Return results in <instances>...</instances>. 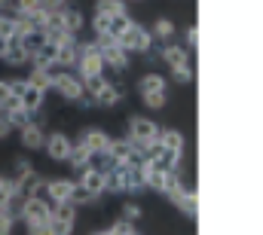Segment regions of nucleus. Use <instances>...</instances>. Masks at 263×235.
<instances>
[{"instance_id": "24", "label": "nucleus", "mask_w": 263, "mask_h": 235, "mask_svg": "<svg viewBox=\"0 0 263 235\" xmlns=\"http://www.w3.org/2000/svg\"><path fill=\"white\" fill-rule=\"evenodd\" d=\"M34 174H37V171H34V165H31L28 159H15V165H12V177H15L18 183H25V180H31Z\"/></svg>"}, {"instance_id": "11", "label": "nucleus", "mask_w": 263, "mask_h": 235, "mask_svg": "<svg viewBox=\"0 0 263 235\" xmlns=\"http://www.w3.org/2000/svg\"><path fill=\"white\" fill-rule=\"evenodd\" d=\"M153 147L162 150L165 156H172L175 162H184V147H187V141H184V134H181L178 128H162Z\"/></svg>"}, {"instance_id": "4", "label": "nucleus", "mask_w": 263, "mask_h": 235, "mask_svg": "<svg viewBox=\"0 0 263 235\" xmlns=\"http://www.w3.org/2000/svg\"><path fill=\"white\" fill-rule=\"evenodd\" d=\"M159 131H162V125H159L156 119L144 116V113H135V116H129V122H126V141H129L135 150H141V153H147V150L156 144Z\"/></svg>"}, {"instance_id": "17", "label": "nucleus", "mask_w": 263, "mask_h": 235, "mask_svg": "<svg viewBox=\"0 0 263 235\" xmlns=\"http://www.w3.org/2000/svg\"><path fill=\"white\" fill-rule=\"evenodd\" d=\"M175 34H178V28H175V22L165 18V15H159V18L150 25V37H153V43H159V46L175 43Z\"/></svg>"}, {"instance_id": "26", "label": "nucleus", "mask_w": 263, "mask_h": 235, "mask_svg": "<svg viewBox=\"0 0 263 235\" xmlns=\"http://www.w3.org/2000/svg\"><path fill=\"white\" fill-rule=\"evenodd\" d=\"M9 131H12V125L6 122V116H3V110H0V141H3V138H6Z\"/></svg>"}, {"instance_id": "5", "label": "nucleus", "mask_w": 263, "mask_h": 235, "mask_svg": "<svg viewBox=\"0 0 263 235\" xmlns=\"http://www.w3.org/2000/svg\"><path fill=\"white\" fill-rule=\"evenodd\" d=\"M73 73L89 83V80H98L104 76V61H101V52L95 46V40H80V49H77V61H73Z\"/></svg>"}, {"instance_id": "22", "label": "nucleus", "mask_w": 263, "mask_h": 235, "mask_svg": "<svg viewBox=\"0 0 263 235\" xmlns=\"http://www.w3.org/2000/svg\"><path fill=\"white\" fill-rule=\"evenodd\" d=\"M144 217V208L135 202V199H126L123 205H120V220H126V223H138Z\"/></svg>"}, {"instance_id": "13", "label": "nucleus", "mask_w": 263, "mask_h": 235, "mask_svg": "<svg viewBox=\"0 0 263 235\" xmlns=\"http://www.w3.org/2000/svg\"><path fill=\"white\" fill-rule=\"evenodd\" d=\"M73 186H77V180H70V177H46V202H52V205H70Z\"/></svg>"}, {"instance_id": "23", "label": "nucleus", "mask_w": 263, "mask_h": 235, "mask_svg": "<svg viewBox=\"0 0 263 235\" xmlns=\"http://www.w3.org/2000/svg\"><path fill=\"white\" fill-rule=\"evenodd\" d=\"M18 223V214L12 208H0V235H12Z\"/></svg>"}, {"instance_id": "1", "label": "nucleus", "mask_w": 263, "mask_h": 235, "mask_svg": "<svg viewBox=\"0 0 263 235\" xmlns=\"http://www.w3.org/2000/svg\"><path fill=\"white\" fill-rule=\"evenodd\" d=\"M135 89L147 110H165V104H168V76L165 73L147 70L135 80Z\"/></svg>"}, {"instance_id": "2", "label": "nucleus", "mask_w": 263, "mask_h": 235, "mask_svg": "<svg viewBox=\"0 0 263 235\" xmlns=\"http://www.w3.org/2000/svg\"><path fill=\"white\" fill-rule=\"evenodd\" d=\"M156 55H159V61L168 67V76H172L175 83H181V86L193 83V58H190V52H187L181 43H165V46L156 49Z\"/></svg>"}, {"instance_id": "12", "label": "nucleus", "mask_w": 263, "mask_h": 235, "mask_svg": "<svg viewBox=\"0 0 263 235\" xmlns=\"http://www.w3.org/2000/svg\"><path fill=\"white\" fill-rule=\"evenodd\" d=\"M129 18H114V15H104V12H92V18H89V28H92V34H95L92 40H101V37H120V31L126 28Z\"/></svg>"}, {"instance_id": "21", "label": "nucleus", "mask_w": 263, "mask_h": 235, "mask_svg": "<svg viewBox=\"0 0 263 235\" xmlns=\"http://www.w3.org/2000/svg\"><path fill=\"white\" fill-rule=\"evenodd\" d=\"M31 86H37L40 92H52V73L49 70H37V67H31V73L25 76Z\"/></svg>"}, {"instance_id": "20", "label": "nucleus", "mask_w": 263, "mask_h": 235, "mask_svg": "<svg viewBox=\"0 0 263 235\" xmlns=\"http://www.w3.org/2000/svg\"><path fill=\"white\" fill-rule=\"evenodd\" d=\"M92 6H95L92 12H104V15H114V18H129V3L126 0H95Z\"/></svg>"}, {"instance_id": "18", "label": "nucleus", "mask_w": 263, "mask_h": 235, "mask_svg": "<svg viewBox=\"0 0 263 235\" xmlns=\"http://www.w3.org/2000/svg\"><path fill=\"white\" fill-rule=\"evenodd\" d=\"M172 205H175V208H178V211H181L184 217H193V220H196V214H199V195H196V186H193V189L187 186L184 192H178V195L172 199Z\"/></svg>"}, {"instance_id": "7", "label": "nucleus", "mask_w": 263, "mask_h": 235, "mask_svg": "<svg viewBox=\"0 0 263 235\" xmlns=\"http://www.w3.org/2000/svg\"><path fill=\"white\" fill-rule=\"evenodd\" d=\"M52 92L70 104H86V86L73 70H55L52 73Z\"/></svg>"}, {"instance_id": "27", "label": "nucleus", "mask_w": 263, "mask_h": 235, "mask_svg": "<svg viewBox=\"0 0 263 235\" xmlns=\"http://www.w3.org/2000/svg\"><path fill=\"white\" fill-rule=\"evenodd\" d=\"M89 235H110V232H107V229H92Z\"/></svg>"}, {"instance_id": "16", "label": "nucleus", "mask_w": 263, "mask_h": 235, "mask_svg": "<svg viewBox=\"0 0 263 235\" xmlns=\"http://www.w3.org/2000/svg\"><path fill=\"white\" fill-rule=\"evenodd\" d=\"M77 183L98 202L101 195H104V174L101 171H95V168H83L80 174H77Z\"/></svg>"}, {"instance_id": "10", "label": "nucleus", "mask_w": 263, "mask_h": 235, "mask_svg": "<svg viewBox=\"0 0 263 235\" xmlns=\"http://www.w3.org/2000/svg\"><path fill=\"white\" fill-rule=\"evenodd\" d=\"M92 156H107V150H110V134L104 131V128H98V125H86L83 131H80V138H77Z\"/></svg>"}, {"instance_id": "6", "label": "nucleus", "mask_w": 263, "mask_h": 235, "mask_svg": "<svg viewBox=\"0 0 263 235\" xmlns=\"http://www.w3.org/2000/svg\"><path fill=\"white\" fill-rule=\"evenodd\" d=\"M117 43H120L129 55H150V52H153V37H150V28H144V25H141V22H135V18H129V22H126V28L120 31Z\"/></svg>"}, {"instance_id": "19", "label": "nucleus", "mask_w": 263, "mask_h": 235, "mask_svg": "<svg viewBox=\"0 0 263 235\" xmlns=\"http://www.w3.org/2000/svg\"><path fill=\"white\" fill-rule=\"evenodd\" d=\"M59 18H62L65 31H70V34H80V31L86 28V15H83V9H77L73 3H67L65 9L59 12Z\"/></svg>"}, {"instance_id": "3", "label": "nucleus", "mask_w": 263, "mask_h": 235, "mask_svg": "<svg viewBox=\"0 0 263 235\" xmlns=\"http://www.w3.org/2000/svg\"><path fill=\"white\" fill-rule=\"evenodd\" d=\"M83 86H86V107H117L126 98L123 86L117 80H110L107 73L98 76V80H89Z\"/></svg>"}, {"instance_id": "14", "label": "nucleus", "mask_w": 263, "mask_h": 235, "mask_svg": "<svg viewBox=\"0 0 263 235\" xmlns=\"http://www.w3.org/2000/svg\"><path fill=\"white\" fill-rule=\"evenodd\" d=\"M70 147H73V138H70V134H65V131H49L43 150H46V156H49L52 162H67Z\"/></svg>"}, {"instance_id": "15", "label": "nucleus", "mask_w": 263, "mask_h": 235, "mask_svg": "<svg viewBox=\"0 0 263 235\" xmlns=\"http://www.w3.org/2000/svg\"><path fill=\"white\" fill-rule=\"evenodd\" d=\"M18 144L25 147V150H43L46 147V128H43V122H28V125H22L18 128Z\"/></svg>"}, {"instance_id": "9", "label": "nucleus", "mask_w": 263, "mask_h": 235, "mask_svg": "<svg viewBox=\"0 0 263 235\" xmlns=\"http://www.w3.org/2000/svg\"><path fill=\"white\" fill-rule=\"evenodd\" d=\"M18 220H22L25 226L49 223V220H52V202H46V199H22V205H18Z\"/></svg>"}, {"instance_id": "8", "label": "nucleus", "mask_w": 263, "mask_h": 235, "mask_svg": "<svg viewBox=\"0 0 263 235\" xmlns=\"http://www.w3.org/2000/svg\"><path fill=\"white\" fill-rule=\"evenodd\" d=\"M95 46H98V52H101V61H104V70H110V73H123V70H129V52L117 43V37H101V40H95Z\"/></svg>"}, {"instance_id": "25", "label": "nucleus", "mask_w": 263, "mask_h": 235, "mask_svg": "<svg viewBox=\"0 0 263 235\" xmlns=\"http://www.w3.org/2000/svg\"><path fill=\"white\" fill-rule=\"evenodd\" d=\"M187 52H196V46H199V28L196 25H187L184 28V43H181Z\"/></svg>"}]
</instances>
